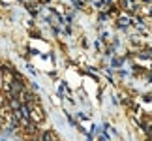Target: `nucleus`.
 Returning a JSON list of instances; mask_svg holds the SVG:
<instances>
[{"label": "nucleus", "instance_id": "1", "mask_svg": "<svg viewBox=\"0 0 152 141\" xmlns=\"http://www.w3.org/2000/svg\"><path fill=\"white\" fill-rule=\"evenodd\" d=\"M28 113H30V120H34V122H42L43 120V111H42V107L36 104V107H30L28 109Z\"/></svg>", "mask_w": 152, "mask_h": 141}, {"label": "nucleus", "instance_id": "2", "mask_svg": "<svg viewBox=\"0 0 152 141\" xmlns=\"http://www.w3.org/2000/svg\"><path fill=\"white\" fill-rule=\"evenodd\" d=\"M42 141H55V136L51 132H42Z\"/></svg>", "mask_w": 152, "mask_h": 141}, {"label": "nucleus", "instance_id": "3", "mask_svg": "<svg viewBox=\"0 0 152 141\" xmlns=\"http://www.w3.org/2000/svg\"><path fill=\"white\" fill-rule=\"evenodd\" d=\"M148 13H150V15H152V8H150V11H148Z\"/></svg>", "mask_w": 152, "mask_h": 141}, {"label": "nucleus", "instance_id": "4", "mask_svg": "<svg viewBox=\"0 0 152 141\" xmlns=\"http://www.w3.org/2000/svg\"><path fill=\"white\" fill-rule=\"evenodd\" d=\"M15 141H21V139H15Z\"/></svg>", "mask_w": 152, "mask_h": 141}]
</instances>
